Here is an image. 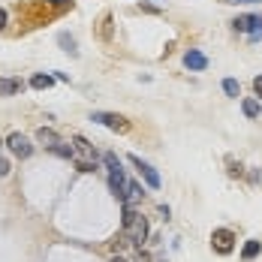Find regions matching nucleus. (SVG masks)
I'll return each instance as SVG.
<instances>
[{
	"mask_svg": "<svg viewBox=\"0 0 262 262\" xmlns=\"http://www.w3.org/2000/svg\"><path fill=\"white\" fill-rule=\"evenodd\" d=\"M49 3H54V6H67L70 0H49Z\"/></svg>",
	"mask_w": 262,
	"mask_h": 262,
	"instance_id": "nucleus-22",
	"label": "nucleus"
},
{
	"mask_svg": "<svg viewBox=\"0 0 262 262\" xmlns=\"http://www.w3.org/2000/svg\"><path fill=\"white\" fill-rule=\"evenodd\" d=\"M6 145H9V151H12L15 157H21V160H27L33 154V145L27 142V136H21V133H12V136L6 139Z\"/></svg>",
	"mask_w": 262,
	"mask_h": 262,
	"instance_id": "nucleus-5",
	"label": "nucleus"
},
{
	"mask_svg": "<svg viewBox=\"0 0 262 262\" xmlns=\"http://www.w3.org/2000/svg\"><path fill=\"white\" fill-rule=\"evenodd\" d=\"M253 91H256V97L262 100V76H256V79H253Z\"/></svg>",
	"mask_w": 262,
	"mask_h": 262,
	"instance_id": "nucleus-18",
	"label": "nucleus"
},
{
	"mask_svg": "<svg viewBox=\"0 0 262 262\" xmlns=\"http://www.w3.org/2000/svg\"><path fill=\"white\" fill-rule=\"evenodd\" d=\"M223 91H226V97H241V84L235 79H226L223 81Z\"/></svg>",
	"mask_w": 262,
	"mask_h": 262,
	"instance_id": "nucleus-14",
	"label": "nucleus"
},
{
	"mask_svg": "<svg viewBox=\"0 0 262 262\" xmlns=\"http://www.w3.org/2000/svg\"><path fill=\"white\" fill-rule=\"evenodd\" d=\"M73 151H76V157H81L79 163H94V160H97L94 145H91L88 139H81V136H76V139H73Z\"/></svg>",
	"mask_w": 262,
	"mask_h": 262,
	"instance_id": "nucleus-6",
	"label": "nucleus"
},
{
	"mask_svg": "<svg viewBox=\"0 0 262 262\" xmlns=\"http://www.w3.org/2000/svg\"><path fill=\"white\" fill-rule=\"evenodd\" d=\"M130 163L136 166V169H139V172H142V178L148 181V187H151V190H157V187H160V175H157V169H154V166H148V163H142L139 157H130Z\"/></svg>",
	"mask_w": 262,
	"mask_h": 262,
	"instance_id": "nucleus-7",
	"label": "nucleus"
},
{
	"mask_svg": "<svg viewBox=\"0 0 262 262\" xmlns=\"http://www.w3.org/2000/svg\"><path fill=\"white\" fill-rule=\"evenodd\" d=\"M211 244H214V250L217 253H232V247H235V235L229 232V229H214V235H211Z\"/></svg>",
	"mask_w": 262,
	"mask_h": 262,
	"instance_id": "nucleus-4",
	"label": "nucleus"
},
{
	"mask_svg": "<svg viewBox=\"0 0 262 262\" xmlns=\"http://www.w3.org/2000/svg\"><path fill=\"white\" fill-rule=\"evenodd\" d=\"M232 25H235V30L250 33L253 39H259V36H262V15H238Z\"/></svg>",
	"mask_w": 262,
	"mask_h": 262,
	"instance_id": "nucleus-3",
	"label": "nucleus"
},
{
	"mask_svg": "<svg viewBox=\"0 0 262 262\" xmlns=\"http://www.w3.org/2000/svg\"><path fill=\"white\" fill-rule=\"evenodd\" d=\"M108 262H127V259H124V256H112Z\"/></svg>",
	"mask_w": 262,
	"mask_h": 262,
	"instance_id": "nucleus-23",
	"label": "nucleus"
},
{
	"mask_svg": "<svg viewBox=\"0 0 262 262\" xmlns=\"http://www.w3.org/2000/svg\"><path fill=\"white\" fill-rule=\"evenodd\" d=\"M36 142H42L46 148H54L60 139H57V133H54V130H49V127H39V130H36Z\"/></svg>",
	"mask_w": 262,
	"mask_h": 262,
	"instance_id": "nucleus-10",
	"label": "nucleus"
},
{
	"mask_svg": "<svg viewBox=\"0 0 262 262\" xmlns=\"http://www.w3.org/2000/svg\"><path fill=\"white\" fill-rule=\"evenodd\" d=\"M112 15H103V27H100V33H103V39H108V36H112Z\"/></svg>",
	"mask_w": 262,
	"mask_h": 262,
	"instance_id": "nucleus-16",
	"label": "nucleus"
},
{
	"mask_svg": "<svg viewBox=\"0 0 262 262\" xmlns=\"http://www.w3.org/2000/svg\"><path fill=\"white\" fill-rule=\"evenodd\" d=\"M259 250H262L259 241H247L244 250H241V256H244V259H253V256H259Z\"/></svg>",
	"mask_w": 262,
	"mask_h": 262,
	"instance_id": "nucleus-13",
	"label": "nucleus"
},
{
	"mask_svg": "<svg viewBox=\"0 0 262 262\" xmlns=\"http://www.w3.org/2000/svg\"><path fill=\"white\" fill-rule=\"evenodd\" d=\"M184 63H187V70H205L208 67V57L202 52H196V49H190V52L184 54Z\"/></svg>",
	"mask_w": 262,
	"mask_h": 262,
	"instance_id": "nucleus-8",
	"label": "nucleus"
},
{
	"mask_svg": "<svg viewBox=\"0 0 262 262\" xmlns=\"http://www.w3.org/2000/svg\"><path fill=\"white\" fill-rule=\"evenodd\" d=\"M241 108H244V115H247V118H259V112H262L259 100H244V105H241Z\"/></svg>",
	"mask_w": 262,
	"mask_h": 262,
	"instance_id": "nucleus-12",
	"label": "nucleus"
},
{
	"mask_svg": "<svg viewBox=\"0 0 262 262\" xmlns=\"http://www.w3.org/2000/svg\"><path fill=\"white\" fill-rule=\"evenodd\" d=\"M3 175H9V160L6 157H0V178H3Z\"/></svg>",
	"mask_w": 262,
	"mask_h": 262,
	"instance_id": "nucleus-17",
	"label": "nucleus"
},
{
	"mask_svg": "<svg viewBox=\"0 0 262 262\" xmlns=\"http://www.w3.org/2000/svg\"><path fill=\"white\" fill-rule=\"evenodd\" d=\"M91 121H97V124H103V127H108V130H115V133H130V121L121 118V115H115V112H94Z\"/></svg>",
	"mask_w": 262,
	"mask_h": 262,
	"instance_id": "nucleus-2",
	"label": "nucleus"
},
{
	"mask_svg": "<svg viewBox=\"0 0 262 262\" xmlns=\"http://www.w3.org/2000/svg\"><path fill=\"white\" fill-rule=\"evenodd\" d=\"M220 3H262V0H220Z\"/></svg>",
	"mask_w": 262,
	"mask_h": 262,
	"instance_id": "nucleus-19",
	"label": "nucleus"
},
{
	"mask_svg": "<svg viewBox=\"0 0 262 262\" xmlns=\"http://www.w3.org/2000/svg\"><path fill=\"white\" fill-rule=\"evenodd\" d=\"M6 27V9H0V30Z\"/></svg>",
	"mask_w": 262,
	"mask_h": 262,
	"instance_id": "nucleus-20",
	"label": "nucleus"
},
{
	"mask_svg": "<svg viewBox=\"0 0 262 262\" xmlns=\"http://www.w3.org/2000/svg\"><path fill=\"white\" fill-rule=\"evenodd\" d=\"M136 262H151V256H148V253H139V259Z\"/></svg>",
	"mask_w": 262,
	"mask_h": 262,
	"instance_id": "nucleus-21",
	"label": "nucleus"
},
{
	"mask_svg": "<svg viewBox=\"0 0 262 262\" xmlns=\"http://www.w3.org/2000/svg\"><path fill=\"white\" fill-rule=\"evenodd\" d=\"M52 84H54V76H42V73H39V76L30 79V88H36V91H49Z\"/></svg>",
	"mask_w": 262,
	"mask_h": 262,
	"instance_id": "nucleus-11",
	"label": "nucleus"
},
{
	"mask_svg": "<svg viewBox=\"0 0 262 262\" xmlns=\"http://www.w3.org/2000/svg\"><path fill=\"white\" fill-rule=\"evenodd\" d=\"M0 145H3V139H0Z\"/></svg>",
	"mask_w": 262,
	"mask_h": 262,
	"instance_id": "nucleus-24",
	"label": "nucleus"
},
{
	"mask_svg": "<svg viewBox=\"0 0 262 262\" xmlns=\"http://www.w3.org/2000/svg\"><path fill=\"white\" fill-rule=\"evenodd\" d=\"M57 42H60V46H63L67 52H73V54H76V39H73V36H67V33H60V36H57Z\"/></svg>",
	"mask_w": 262,
	"mask_h": 262,
	"instance_id": "nucleus-15",
	"label": "nucleus"
},
{
	"mask_svg": "<svg viewBox=\"0 0 262 262\" xmlns=\"http://www.w3.org/2000/svg\"><path fill=\"white\" fill-rule=\"evenodd\" d=\"M21 91H25L21 79H0V97H12V94H21Z\"/></svg>",
	"mask_w": 262,
	"mask_h": 262,
	"instance_id": "nucleus-9",
	"label": "nucleus"
},
{
	"mask_svg": "<svg viewBox=\"0 0 262 262\" xmlns=\"http://www.w3.org/2000/svg\"><path fill=\"white\" fill-rule=\"evenodd\" d=\"M124 235L130 238V244H136V247H142V241L148 238V220L133 205H124Z\"/></svg>",
	"mask_w": 262,
	"mask_h": 262,
	"instance_id": "nucleus-1",
	"label": "nucleus"
}]
</instances>
